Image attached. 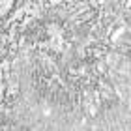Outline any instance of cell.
Returning a JSON list of instances; mask_svg holds the SVG:
<instances>
[{"instance_id":"cell-1","label":"cell","mask_w":131,"mask_h":131,"mask_svg":"<svg viewBox=\"0 0 131 131\" xmlns=\"http://www.w3.org/2000/svg\"><path fill=\"white\" fill-rule=\"evenodd\" d=\"M2 75H4V81L9 79V60H2Z\"/></svg>"},{"instance_id":"cell-2","label":"cell","mask_w":131,"mask_h":131,"mask_svg":"<svg viewBox=\"0 0 131 131\" xmlns=\"http://www.w3.org/2000/svg\"><path fill=\"white\" fill-rule=\"evenodd\" d=\"M0 6H2V17H6V13H8V11L11 9V6H13V2H11V0H4V2L0 4Z\"/></svg>"}]
</instances>
